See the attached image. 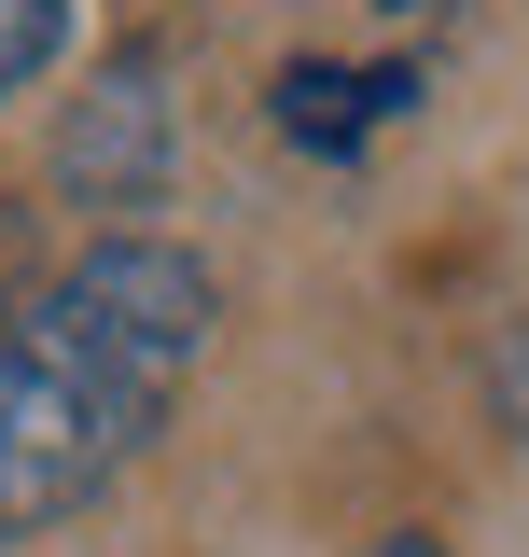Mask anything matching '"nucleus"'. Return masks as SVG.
<instances>
[{
	"label": "nucleus",
	"instance_id": "nucleus-1",
	"mask_svg": "<svg viewBox=\"0 0 529 557\" xmlns=\"http://www.w3.org/2000/svg\"><path fill=\"white\" fill-rule=\"evenodd\" d=\"M209 348V265L168 237H98L0 335V530H57L168 432Z\"/></svg>",
	"mask_w": 529,
	"mask_h": 557
},
{
	"label": "nucleus",
	"instance_id": "nucleus-2",
	"mask_svg": "<svg viewBox=\"0 0 529 557\" xmlns=\"http://www.w3.org/2000/svg\"><path fill=\"white\" fill-rule=\"evenodd\" d=\"M404 98V70H334V57H293L279 70V139H307V153H362V139L391 126Z\"/></svg>",
	"mask_w": 529,
	"mask_h": 557
},
{
	"label": "nucleus",
	"instance_id": "nucleus-3",
	"mask_svg": "<svg viewBox=\"0 0 529 557\" xmlns=\"http://www.w3.org/2000/svg\"><path fill=\"white\" fill-rule=\"evenodd\" d=\"M57 42H70V0H0V98H14V84H42Z\"/></svg>",
	"mask_w": 529,
	"mask_h": 557
},
{
	"label": "nucleus",
	"instance_id": "nucleus-4",
	"mask_svg": "<svg viewBox=\"0 0 529 557\" xmlns=\"http://www.w3.org/2000/svg\"><path fill=\"white\" fill-rule=\"evenodd\" d=\"M488 405H502V432H529V321L488 335Z\"/></svg>",
	"mask_w": 529,
	"mask_h": 557
},
{
	"label": "nucleus",
	"instance_id": "nucleus-5",
	"mask_svg": "<svg viewBox=\"0 0 529 557\" xmlns=\"http://www.w3.org/2000/svg\"><path fill=\"white\" fill-rule=\"evenodd\" d=\"M362 557H446V544H432V530H391V544H362Z\"/></svg>",
	"mask_w": 529,
	"mask_h": 557
}]
</instances>
